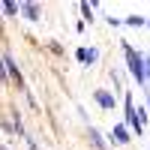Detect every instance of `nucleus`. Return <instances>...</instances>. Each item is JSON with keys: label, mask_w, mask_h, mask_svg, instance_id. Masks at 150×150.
I'll return each mask as SVG.
<instances>
[{"label": "nucleus", "mask_w": 150, "mask_h": 150, "mask_svg": "<svg viewBox=\"0 0 150 150\" xmlns=\"http://www.w3.org/2000/svg\"><path fill=\"white\" fill-rule=\"evenodd\" d=\"M0 75H3V66H0Z\"/></svg>", "instance_id": "1"}]
</instances>
